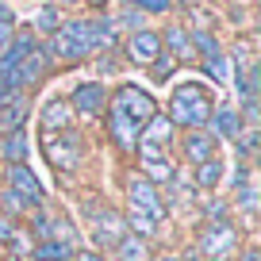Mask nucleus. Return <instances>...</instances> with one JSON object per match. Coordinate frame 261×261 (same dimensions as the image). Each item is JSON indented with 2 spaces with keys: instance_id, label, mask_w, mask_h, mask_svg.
<instances>
[{
  "instance_id": "36",
  "label": "nucleus",
  "mask_w": 261,
  "mask_h": 261,
  "mask_svg": "<svg viewBox=\"0 0 261 261\" xmlns=\"http://www.w3.org/2000/svg\"><path fill=\"white\" fill-rule=\"evenodd\" d=\"M89 4H96V8H100V4H104V0H89Z\"/></svg>"
},
{
  "instance_id": "38",
  "label": "nucleus",
  "mask_w": 261,
  "mask_h": 261,
  "mask_svg": "<svg viewBox=\"0 0 261 261\" xmlns=\"http://www.w3.org/2000/svg\"><path fill=\"white\" fill-rule=\"evenodd\" d=\"M165 261H173V257H165Z\"/></svg>"
},
{
  "instance_id": "2",
  "label": "nucleus",
  "mask_w": 261,
  "mask_h": 261,
  "mask_svg": "<svg viewBox=\"0 0 261 261\" xmlns=\"http://www.w3.org/2000/svg\"><path fill=\"white\" fill-rule=\"evenodd\" d=\"M46 54L62 58V62H81L92 54V39H89V19H73V23H62L50 35Z\"/></svg>"
},
{
  "instance_id": "35",
  "label": "nucleus",
  "mask_w": 261,
  "mask_h": 261,
  "mask_svg": "<svg viewBox=\"0 0 261 261\" xmlns=\"http://www.w3.org/2000/svg\"><path fill=\"white\" fill-rule=\"evenodd\" d=\"M242 261H261V257H257V246H246V253H242Z\"/></svg>"
},
{
  "instance_id": "32",
  "label": "nucleus",
  "mask_w": 261,
  "mask_h": 261,
  "mask_svg": "<svg viewBox=\"0 0 261 261\" xmlns=\"http://www.w3.org/2000/svg\"><path fill=\"white\" fill-rule=\"evenodd\" d=\"M12 39H16V19H0V50H8Z\"/></svg>"
},
{
  "instance_id": "12",
  "label": "nucleus",
  "mask_w": 261,
  "mask_h": 261,
  "mask_svg": "<svg viewBox=\"0 0 261 261\" xmlns=\"http://www.w3.org/2000/svg\"><path fill=\"white\" fill-rule=\"evenodd\" d=\"M46 65H50L46 46H35L31 54L16 65V89H31V85H39V77L46 73Z\"/></svg>"
},
{
  "instance_id": "7",
  "label": "nucleus",
  "mask_w": 261,
  "mask_h": 261,
  "mask_svg": "<svg viewBox=\"0 0 261 261\" xmlns=\"http://www.w3.org/2000/svg\"><path fill=\"white\" fill-rule=\"evenodd\" d=\"M127 200H130V207L135 212H142V215H150L154 223H165V204H162V196H158V188L150 185L146 177H135L127 180Z\"/></svg>"
},
{
  "instance_id": "25",
  "label": "nucleus",
  "mask_w": 261,
  "mask_h": 261,
  "mask_svg": "<svg viewBox=\"0 0 261 261\" xmlns=\"http://www.w3.org/2000/svg\"><path fill=\"white\" fill-rule=\"evenodd\" d=\"M127 230L130 234H139V238H150L158 230V223L150 219V215H142V212H135V207H130V215H127Z\"/></svg>"
},
{
  "instance_id": "8",
  "label": "nucleus",
  "mask_w": 261,
  "mask_h": 261,
  "mask_svg": "<svg viewBox=\"0 0 261 261\" xmlns=\"http://www.w3.org/2000/svg\"><path fill=\"white\" fill-rule=\"evenodd\" d=\"M69 108L81 115H100L108 108V89L100 81H85L73 89V96H69Z\"/></svg>"
},
{
  "instance_id": "37",
  "label": "nucleus",
  "mask_w": 261,
  "mask_h": 261,
  "mask_svg": "<svg viewBox=\"0 0 261 261\" xmlns=\"http://www.w3.org/2000/svg\"><path fill=\"white\" fill-rule=\"evenodd\" d=\"M62 4H77V0H62Z\"/></svg>"
},
{
  "instance_id": "16",
  "label": "nucleus",
  "mask_w": 261,
  "mask_h": 261,
  "mask_svg": "<svg viewBox=\"0 0 261 261\" xmlns=\"http://www.w3.org/2000/svg\"><path fill=\"white\" fill-rule=\"evenodd\" d=\"M180 150H185V158L192 165H200V162H207V158H215V139L207 130H188V139L180 142Z\"/></svg>"
},
{
  "instance_id": "6",
  "label": "nucleus",
  "mask_w": 261,
  "mask_h": 261,
  "mask_svg": "<svg viewBox=\"0 0 261 261\" xmlns=\"http://www.w3.org/2000/svg\"><path fill=\"white\" fill-rule=\"evenodd\" d=\"M200 250L207 253L212 261H230L238 250V230L234 223H207L204 230H200Z\"/></svg>"
},
{
  "instance_id": "10",
  "label": "nucleus",
  "mask_w": 261,
  "mask_h": 261,
  "mask_svg": "<svg viewBox=\"0 0 261 261\" xmlns=\"http://www.w3.org/2000/svg\"><path fill=\"white\" fill-rule=\"evenodd\" d=\"M92 215H96V242H100V246H112V250H115V246H119L123 238L130 234V230H127V219H123V215H115V212H100V207H96Z\"/></svg>"
},
{
  "instance_id": "31",
  "label": "nucleus",
  "mask_w": 261,
  "mask_h": 261,
  "mask_svg": "<svg viewBox=\"0 0 261 261\" xmlns=\"http://www.w3.org/2000/svg\"><path fill=\"white\" fill-rule=\"evenodd\" d=\"M227 219H230L227 204H219V200H212V204H207V223H227Z\"/></svg>"
},
{
  "instance_id": "17",
  "label": "nucleus",
  "mask_w": 261,
  "mask_h": 261,
  "mask_svg": "<svg viewBox=\"0 0 261 261\" xmlns=\"http://www.w3.org/2000/svg\"><path fill=\"white\" fill-rule=\"evenodd\" d=\"M207 123L215 127V135H219V139H230V142H234V139H238V130H242V115H238V108H230V104L215 108Z\"/></svg>"
},
{
  "instance_id": "9",
  "label": "nucleus",
  "mask_w": 261,
  "mask_h": 261,
  "mask_svg": "<svg viewBox=\"0 0 261 261\" xmlns=\"http://www.w3.org/2000/svg\"><path fill=\"white\" fill-rule=\"evenodd\" d=\"M8 188H12L16 196H23V200H31L35 207H42V200H46L39 177H35L27 165H8Z\"/></svg>"
},
{
  "instance_id": "29",
  "label": "nucleus",
  "mask_w": 261,
  "mask_h": 261,
  "mask_svg": "<svg viewBox=\"0 0 261 261\" xmlns=\"http://www.w3.org/2000/svg\"><path fill=\"white\" fill-rule=\"evenodd\" d=\"M204 69L215 77V81H230V65H227V54H215V58H204Z\"/></svg>"
},
{
  "instance_id": "3",
  "label": "nucleus",
  "mask_w": 261,
  "mask_h": 261,
  "mask_svg": "<svg viewBox=\"0 0 261 261\" xmlns=\"http://www.w3.org/2000/svg\"><path fill=\"white\" fill-rule=\"evenodd\" d=\"M177 139V127L169 123V115H154L146 127L139 130V158L142 162H169V146Z\"/></svg>"
},
{
  "instance_id": "5",
  "label": "nucleus",
  "mask_w": 261,
  "mask_h": 261,
  "mask_svg": "<svg viewBox=\"0 0 261 261\" xmlns=\"http://www.w3.org/2000/svg\"><path fill=\"white\" fill-rule=\"evenodd\" d=\"M108 108H115V112H123L135 127H146L150 119L158 115V104H154V96L150 92H142L139 85H123V89H115V96L108 100Z\"/></svg>"
},
{
  "instance_id": "18",
  "label": "nucleus",
  "mask_w": 261,
  "mask_h": 261,
  "mask_svg": "<svg viewBox=\"0 0 261 261\" xmlns=\"http://www.w3.org/2000/svg\"><path fill=\"white\" fill-rule=\"evenodd\" d=\"M0 158L8 165H23L27 162V139H23V130H8L4 139H0Z\"/></svg>"
},
{
  "instance_id": "13",
  "label": "nucleus",
  "mask_w": 261,
  "mask_h": 261,
  "mask_svg": "<svg viewBox=\"0 0 261 261\" xmlns=\"http://www.w3.org/2000/svg\"><path fill=\"white\" fill-rule=\"evenodd\" d=\"M108 135H112V142L119 150H135L139 146V127H135L123 112H115V108H108Z\"/></svg>"
},
{
  "instance_id": "4",
  "label": "nucleus",
  "mask_w": 261,
  "mask_h": 261,
  "mask_svg": "<svg viewBox=\"0 0 261 261\" xmlns=\"http://www.w3.org/2000/svg\"><path fill=\"white\" fill-rule=\"evenodd\" d=\"M42 154H46V162L54 165V169H77V162H81V154H85V139L77 135L73 127L69 130H50V135H42Z\"/></svg>"
},
{
  "instance_id": "24",
  "label": "nucleus",
  "mask_w": 261,
  "mask_h": 261,
  "mask_svg": "<svg viewBox=\"0 0 261 261\" xmlns=\"http://www.w3.org/2000/svg\"><path fill=\"white\" fill-rule=\"evenodd\" d=\"M142 169H146L150 185H173V180H177V173H173L169 162H142Z\"/></svg>"
},
{
  "instance_id": "15",
  "label": "nucleus",
  "mask_w": 261,
  "mask_h": 261,
  "mask_svg": "<svg viewBox=\"0 0 261 261\" xmlns=\"http://www.w3.org/2000/svg\"><path fill=\"white\" fill-rule=\"evenodd\" d=\"M73 108H69V100H50L46 108H42V135H50V130H69L73 127Z\"/></svg>"
},
{
  "instance_id": "1",
  "label": "nucleus",
  "mask_w": 261,
  "mask_h": 261,
  "mask_svg": "<svg viewBox=\"0 0 261 261\" xmlns=\"http://www.w3.org/2000/svg\"><path fill=\"white\" fill-rule=\"evenodd\" d=\"M212 112H215V104L207 96V89H200V85H177L173 89V100H169V123L173 127L204 130Z\"/></svg>"
},
{
  "instance_id": "14",
  "label": "nucleus",
  "mask_w": 261,
  "mask_h": 261,
  "mask_svg": "<svg viewBox=\"0 0 261 261\" xmlns=\"http://www.w3.org/2000/svg\"><path fill=\"white\" fill-rule=\"evenodd\" d=\"M23 119H27V96L23 92H8V96L0 100V135L19 130Z\"/></svg>"
},
{
  "instance_id": "11",
  "label": "nucleus",
  "mask_w": 261,
  "mask_h": 261,
  "mask_svg": "<svg viewBox=\"0 0 261 261\" xmlns=\"http://www.w3.org/2000/svg\"><path fill=\"white\" fill-rule=\"evenodd\" d=\"M127 54L135 65H150L158 54H162V35L158 31H135L127 39Z\"/></svg>"
},
{
  "instance_id": "23",
  "label": "nucleus",
  "mask_w": 261,
  "mask_h": 261,
  "mask_svg": "<svg viewBox=\"0 0 261 261\" xmlns=\"http://www.w3.org/2000/svg\"><path fill=\"white\" fill-rule=\"evenodd\" d=\"M223 180V162L219 158H207V162L196 165V188H215Z\"/></svg>"
},
{
  "instance_id": "34",
  "label": "nucleus",
  "mask_w": 261,
  "mask_h": 261,
  "mask_svg": "<svg viewBox=\"0 0 261 261\" xmlns=\"http://www.w3.org/2000/svg\"><path fill=\"white\" fill-rule=\"evenodd\" d=\"M77 261H104L96 250H77Z\"/></svg>"
},
{
  "instance_id": "20",
  "label": "nucleus",
  "mask_w": 261,
  "mask_h": 261,
  "mask_svg": "<svg viewBox=\"0 0 261 261\" xmlns=\"http://www.w3.org/2000/svg\"><path fill=\"white\" fill-rule=\"evenodd\" d=\"M77 257V246H65V242H39L31 250V261H73Z\"/></svg>"
},
{
  "instance_id": "27",
  "label": "nucleus",
  "mask_w": 261,
  "mask_h": 261,
  "mask_svg": "<svg viewBox=\"0 0 261 261\" xmlns=\"http://www.w3.org/2000/svg\"><path fill=\"white\" fill-rule=\"evenodd\" d=\"M58 27H62V16H58V8H42L39 16H35V31H42V35H54Z\"/></svg>"
},
{
  "instance_id": "30",
  "label": "nucleus",
  "mask_w": 261,
  "mask_h": 261,
  "mask_svg": "<svg viewBox=\"0 0 261 261\" xmlns=\"http://www.w3.org/2000/svg\"><path fill=\"white\" fill-rule=\"evenodd\" d=\"M127 4L139 12H169L173 8V0H127Z\"/></svg>"
},
{
  "instance_id": "26",
  "label": "nucleus",
  "mask_w": 261,
  "mask_h": 261,
  "mask_svg": "<svg viewBox=\"0 0 261 261\" xmlns=\"http://www.w3.org/2000/svg\"><path fill=\"white\" fill-rule=\"evenodd\" d=\"M173 69H177V58H173V54H165V50L154 58V62H150V73H154V81H169V73H173Z\"/></svg>"
},
{
  "instance_id": "33",
  "label": "nucleus",
  "mask_w": 261,
  "mask_h": 261,
  "mask_svg": "<svg viewBox=\"0 0 261 261\" xmlns=\"http://www.w3.org/2000/svg\"><path fill=\"white\" fill-rule=\"evenodd\" d=\"M16 227H19L16 219H8V215H0V242H8V238L16 234Z\"/></svg>"
},
{
  "instance_id": "19",
  "label": "nucleus",
  "mask_w": 261,
  "mask_h": 261,
  "mask_svg": "<svg viewBox=\"0 0 261 261\" xmlns=\"http://www.w3.org/2000/svg\"><path fill=\"white\" fill-rule=\"evenodd\" d=\"M89 39H92V54L115 46V23L112 19H89Z\"/></svg>"
},
{
  "instance_id": "21",
  "label": "nucleus",
  "mask_w": 261,
  "mask_h": 261,
  "mask_svg": "<svg viewBox=\"0 0 261 261\" xmlns=\"http://www.w3.org/2000/svg\"><path fill=\"white\" fill-rule=\"evenodd\" d=\"M162 42H165V46H169V50H165V54H173V58H177V62H192V39H188V35H185V27H169Z\"/></svg>"
},
{
  "instance_id": "28",
  "label": "nucleus",
  "mask_w": 261,
  "mask_h": 261,
  "mask_svg": "<svg viewBox=\"0 0 261 261\" xmlns=\"http://www.w3.org/2000/svg\"><path fill=\"white\" fill-rule=\"evenodd\" d=\"M8 250H12V253H19V257H31L35 242H31V234H27L23 227H16V234L8 238Z\"/></svg>"
},
{
  "instance_id": "22",
  "label": "nucleus",
  "mask_w": 261,
  "mask_h": 261,
  "mask_svg": "<svg viewBox=\"0 0 261 261\" xmlns=\"http://www.w3.org/2000/svg\"><path fill=\"white\" fill-rule=\"evenodd\" d=\"M115 253H119V261H150L146 238H139V234H127L119 246H115Z\"/></svg>"
}]
</instances>
